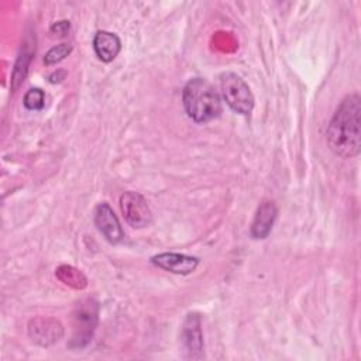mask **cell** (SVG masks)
Segmentation results:
<instances>
[{
    "label": "cell",
    "mask_w": 361,
    "mask_h": 361,
    "mask_svg": "<svg viewBox=\"0 0 361 361\" xmlns=\"http://www.w3.org/2000/svg\"><path fill=\"white\" fill-rule=\"evenodd\" d=\"M93 49L102 62H111L121 51V41L117 34L110 31H97L93 37Z\"/></svg>",
    "instance_id": "obj_11"
},
{
    "label": "cell",
    "mask_w": 361,
    "mask_h": 361,
    "mask_svg": "<svg viewBox=\"0 0 361 361\" xmlns=\"http://www.w3.org/2000/svg\"><path fill=\"white\" fill-rule=\"evenodd\" d=\"M97 322L99 303L92 298L79 300L72 312V336L68 345L73 350L86 347L94 334Z\"/></svg>",
    "instance_id": "obj_3"
},
{
    "label": "cell",
    "mask_w": 361,
    "mask_h": 361,
    "mask_svg": "<svg viewBox=\"0 0 361 361\" xmlns=\"http://www.w3.org/2000/svg\"><path fill=\"white\" fill-rule=\"evenodd\" d=\"M151 262L155 267L165 269L171 274L189 275L197 268L199 258L186 255V254H179V252H161V254L152 255Z\"/></svg>",
    "instance_id": "obj_9"
},
{
    "label": "cell",
    "mask_w": 361,
    "mask_h": 361,
    "mask_svg": "<svg viewBox=\"0 0 361 361\" xmlns=\"http://www.w3.org/2000/svg\"><path fill=\"white\" fill-rule=\"evenodd\" d=\"M34 54H35V41H32L31 37H27L21 45L20 54L16 59V63L11 72V92H16L27 78L30 62Z\"/></svg>",
    "instance_id": "obj_12"
},
{
    "label": "cell",
    "mask_w": 361,
    "mask_h": 361,
    "mask_svg": "<svg viewBox=\"0 0 361 361\" xmlns=\"http://www.w3.org/2000/svg\"><path fill=\"white\" fill-rule=\"evenodd\" d=\"M23 103H24L25 109H28L31 111L42 110L44 106H45V93H44V90H41L39 87H32V89L27 90V93L24 94Z\"/></svg>",
    "instance_id": "obj_14"
},
{
    "label": "cell",
    "mask_w": 361,
    "mask_h": 361,
    "mask_svg": "<svg viewBox=\"0 0 361 361\" xmlns=\"http://www.w3.org/2000/svg\"><path fill=\"white\" fill-rule=\"evenodd\" d=\"M93 221L97 230L103 234V237L111 243L118 244L124 240V230L120 224L118 217L109 203L102 202L93 210Z\"/></svg>",
    "instance_id": "obj_8"
},
{
    "label": "cell",
    "mask_w": 361,
    "mask_h": 361,
    "mask_svg": "<svg viewBox=\"0 0 361 361\" xmlns=\"http://www.w3.org/2000/svg\"><path fill=\"white\" fill-rule=\"evenodd\" d=\"M276 214H278V209H276L275 202L269 200V199L262 200L257 207L254 220H252L251 227H250L251 237L254 240L267 238L269 235L272 227H274Z\"/></svg>",
    "instance_id": "obj_10"
},
{
    "label": "cell",
    "mask_w": 361,
    "mask_h": 361,
    "mask_svg": "<svg viewBox=\"0 0 361 361\" xmlns=\"http://www.w3.org/2000/svg\"><path fill=\"white\" fill-rule=\"evenodd\" d=\"M55 276L63 285L73 288L76 290H82L87 286V278L85 276V274L72 265H66V264L59 265L55 271Z\"/></svg>",
    "instance_id": "obj_13"
},
{
    "label": "cell",
    "mask_w": 361,
    "mask_h": 361,
    "mask_svg": "<svg viewBox=\"0 0 361 361\" xmlns=\"http://www.w3.org/2000/svg\"><path fill=\"white\" fill-rule=\"evenodd\" d=\"M183 109L195 123H207L221 114V99L213 85L203 78L188 80L182 90Z\"/></svg>",
    "instance_id": "obj_2"
},
{
    "label": "cell",
    "mask_w": 361,
    "mask_h": 361,
    "mask_svg": "<svg viewBox=\"0 0 361 361\" xmlns=\"http://www.w3.org/2000/svg\"><path fill=\"white\" fill-rule=\"evenodd\" d=\"M220 90L227 106L243 116H248L254 109V94L247 82L234 72L220 75Z\"/></svg>",
    "instance_id": "obj_4"
},
{
    "label": "cell",
    "mask_w": 361,
    "mask_h": 361,
    "mask_svg": "<svg viewBox=\"0 0 361 361\" xmlns=\"http://www.w3.org/2000/svg\"><path fill=\"white\" fill-rule=\"evenodd\" d=\"M329 148L341 158H354L361 149V97L345 96L337 106L327 127Z\"/></svg>",
    "instance_id": "obj_1"
},
{
    "label": "cell",
    "mask_w": 361,
    "mask_h": 361,
    "mask_svg": "<svg viewBox=\"0 0 361 361\" xmlns=\"http://www.w3.org/2000/svg\"><path fill=\"white\" fill-rule=\"evenodd\" d=\"M120 209L124 220L134 228H144L152 221V212L148 202L138 192H124L120 196Z\"/></svg>",
    "instance_id": "obj_6"
},
{
    "label": "cell",
    "mask_w": 361,
    "mask_h": 361,
    "mask_svg": "<svg viewBox=\"0 0 361 361\" xmlns=\"http://www.w3.org/2000/svg\"><path fill=\"white\" fill-rule=\"evenodd\" d=\"M202 319L199 313H188L180 327L182 357L186 360H200L204 355Z\"/></svg>",
    "instance_id": "obj_5"
},
{
    "label": "cell",
    "mask_w": 361,
    "mask_h": 361,
    "mask_svg": "<svg viewBox=\"0 0 361 361\" xmlns=\"http://www.w3.org/2000/svg\"><path fill=\"white\" fill-rule=\"evenodd\" d=\"M27 331L31 341L39 347H49L58 343L65 333L62 323L49 316H35L30 319Z\"/></svg>",
    "instance_id": "obj_7"
},
{
    "label": "cell",
    "mask_w": 361,
    "mask_h": 361,
    "mask_svg": "<svg viewBox=\"0 0 361 361\" xmlns=\"http://www.w3.org/2000/svg\"><path fill=\"white\" fill-rule=\"evenodd\" d=\"M69 28H71L69 21H66V20H61V21L54 23V24L51 25L49 31H51V34H54V35H58V37H66V35H68V32H69Z\"/></svg>",
    "instance_id": "obj_16"
},
{
    "label": "cell",
    "mask_w": 361,
    "mask_h": 361,
    "mask_svg": "<svg viewBox=\"0 0 361 361\" xmlns=\"http://www.w3.org/2000/svg\"><path fill=\"white\" fill-rule=\"evenodd\" d=\"M72 52V45L71 44H59L52 47L44 56V63L45 65H55L61 61H63L69 54Z\"/></svg>",
    "instance_id": "obj_15"
}]
</instances>
